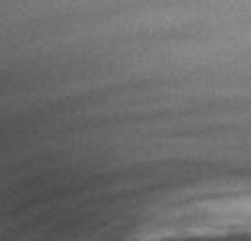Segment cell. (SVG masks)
<instances>
[{
	"label": "cell",
	"instance_id": "1",
	"mask_svg": "<svg viewBox=\"0 0 251 241\" xmlns=\"http://www.w3.org/2000/svg\"><path fill=\"white\" fill-rule=\"evenodd\" d=\"M225 239H251V191L211 193L175 203L132 234V241Z\"/></svg>",
	"mask_w": 251,
	"mask_h": 241
}]
</instances>
